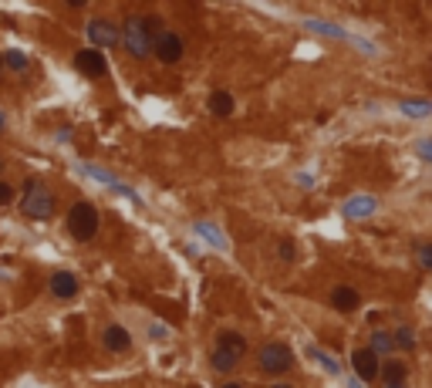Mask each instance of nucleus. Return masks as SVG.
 <instances>
[{
  "label": "nucleus",
  "mask_w": 432,
  "mask_h": 388,
  "mask_svg": "<svg viewBox=\"0 0 432 388\" xmlns=\"http://www.w3.org/2000/svg\"><path fill=\"white\" fill-rule=\"evenodd\" d=\"M75 68H78L84 78H105L109 75V58L95 47H81L75 54Z\"/></svg>",
  "instance_id": "nucleus-6"
},
{
  "label": "nucleus",
  "mask_w": 432,
  "mask_h": 388,
  "mask_svg": "<svg viewBox=\"0 0 432 388\" xmlns=\"http://www.w3.org/2000/svg\"><path fill=\"white\" fill-rule=\"evenodd\" d=\"M419 267H422V271H429V267H432V250H429V243H422V247H419Z\"/></svg>",
  "instance_id": "nucleus-22"
},
{
  "label": "nucleus",
  "mask_w": 432,
  "mask_h": 388,
  "mask_svg": "<svg viewBox=\"0 0 432 388\" xmlns=\"http://www.w3.org/2000/svg\"><path fill=\"white\" fill-rule=\"evenodd\" d=\"M352 368L361 382H375V375H378V354H372L368 348L352 351Z\"/></svg>",
  "instance_id": "nucleus-8"
},
{
  "label": "nucleus",
  "mask_w": 432,
  "mask_h": 388,
  "mask_svg": "<svg viewBox=\"0 0 432 388\" xmlns=\"http://www.w3.org/2000/svg\"><path fill=\"white\" fill-rule=\"evenodd\" d=\"M372 354H392L395 351V341L389 331H372V345H368Z\"/></svg>",
  "instance_id": "nucleus-16"
},
{
  "label": "nucleus",
  "mask_w": 432,
  "mask_h": 388,
  "mask_svg": "<svg viewBox=\"0 0 432 388\" xmlns=\"http://www.w3.org/2000/svg\"><path fill=\"white\" fill-rule=\"evenodd\" d=\"M220 388H243L240 382H227V385H220Z\"/></svg>",
  "instance_id": "nucleus-23"
},
{
  "label": "nucleus",
  "mask_w": 432,
  "mask_h": 388,
  "mask_svg": "<svg viewBox=\"0 0 432 388\" xmlns=\"http://www.w3.org/2000/svg\"><path fill=\"white\" fill-rule=\"evenodd\" d=\"M14 196H17V190H14L7 179H0V206H10V203H14Z\"/></svg>",
  "instance_id": "nucleus-19"
},
{
  "label": "nucleus",
  "mask_w": 432,
  "mask_h": 388,
  "mask_svg": "<svg viewBox=\"0 0 432 388\" xmlns=\"http://www.w3.org/2000/svg\"><path fill=\"white\" fill-rule=\"evenodd\" d=\"M0 172H3V159H0Z\"/></svg>",
  "instance_id": "nucleus-26"
},
{
  "label": "nucleus",
  "mask_w": 432,
  "mask_h": 388,
  "mask_svg": "<svg viewBox=\"0 0 432 388\" xmlns=\"http://www.w3.org/2000/svg\"><path fill=\"white\" fill-rule=\"evenodd\" d=\"M382 388H405V385H382Z\"/></svg>",
  "instance_id": "nucleus-25"
},
{
  "label": "nucleus",
  "mask_w": 432,
  "mask_h": 388,
  "mask_svg": "<svg viewBox=\"0 0 432 388\" xmlns=\"http://www.w3.org/2000/svg\"><path fill=\"white\" fill-rule=\"evenodd\" d=\"M24 199H21V213L27 216V220H34V223H44V220H51L54 216V193L41 183V179H27L24 183Z\"/></svg>",
  "instance_id": "nucleus-1"
},
{
  "label": "nucleus",
  "mask_w": 432,
  "mask_h": 388,
  "mask_svg": "<svg viewBox=\"0 0 432 388\" xmlns=\"http://www.w3.org/2000/svg\"><path fill=\"white\" fill-rule=\"evenodd\" d=\"M426 109H429L426 102H409V105H402V112H409V115H416V118L426 115Z\"/></svg>",
  "instance_id": "nucleus-21"
},
{
  "label": "nucleus",
  "mask_w": 432,
  "mask_h": 388,
  "mask_svg": "<svg viewBox=\"0 0 432 388\" xmlns=\"http://www.w3.org/2000/svg\"><path fill=\"white\" fill-rule=\"evenodd\" d=\"M277 253H280V260H287V264L297 257V250H294V243H291V240H280V250H277Z\"/></svg>",
  "instance_id": "nucleus-20"
},
{
  "label": "nucleus",
  "mask_w": 432,
  "mask_h": 388,
  "mask_svg": "<svg viewBox=\"0 0 432 388\" xmlns=\"http://www.w3.org/2000/svg\"><path fill=\"white\" fill-rule=\"evenodd\" d=\"M88 38L95 44V51H102V47H115L118 44V27L112 21H102V17H95L91 24H88Z\"/></svg>",
  "instance_id": "nucleus-7"
},
{
  "label": "nucleus",
  "mask_w": 432,
  "mask_h": 388,
  "mask_svg": "<svg viewBox=\"0 0 432 388\" xmlns=\"http://www.w3.org/2000/svg\"><path fill=\"white\" fill-rule=\"evenodd\" d=\"M206 105H209V112H213L216 118H230V115H234V109H236V105H234V95H230V91H213Z\"/></svg>",
  "instance_id": "nucleus-13"
},
{
  "label": "nucleus",
  "mask_w": 432,
  "mask_h": 388,
  "mask_svg": "<svg viewBox=\"0 0 432 388\" xmlns=\"http://www.w3.org/2000/svg\"><path fill=\"white\" fill-rule=\"evenodd\" d=\"M358 304H361V294L354 290V287H334L331 290V308L341 310V314H352V310H358Z\"/></svg>",
  "instance_id": "nucleus-12"
},
{
  "label": "nucleus",
  "mask_w": 432,
  "mask_h": 388,
  "mask_svg": "<svg viewBox=\"0 0 432 388\" xmlns=\"http://www.w3.org/2000/svg\"><path fill=\"white\" fill-rule=\"evenodd\" d=\"M0 68H3V54H0Z\"/></svg>",
  "instance_id": "nucleus-27"
},
{
  "label": "nucleus",
  "mask_w": 432,
  "mask_h": 388,
  "mask_svg": "<svg viewBox=\"0 0 432 388\" xmlns=\"http://www.w3.org/2000/svg\"><path fill=\"white\" fill-rule=\"evenodd\" d=\"M152 54H156L162 65H179L183 54H186V44L176 31H162L156 41H152Z\"/></svg>",
  "instance_id": "nucleus-5"
},
{
  "label": "nucleus",
  "mask_w": 432,
  "mask_h": 388,
  "mask_svg": "<svg viewBox=\"0 0 432 388\" xmlns=\"http://www.w3.org/2000/svg\"><path fill=\"white\" fill-rule=\"evenodd\" d=\"M271 388H294V385H284V382H277V385H271Z\"/></svg>",
  "instance_id": "nucleus-24"
},
{
  "label": "nucleus",
  "mask_w": 432,
  "mask_h": 388,
  "mask_svg": "<svg viewBox=\"0 0 432 388\" xmlns=\"http://www.w3.org/2000/svg\"><path fill=\"white\" fill-rule=\"evenodd\" d=\"M209 365H213V372H234L236 365H240V358H236L234 351H227V348H213V354H209Z\"/></svg>",
  "instance_id": "nucleus-15"
},
{
  "label": "nucleus",
  "mask_w": 432,
  "mask_h": 388,
  "mask_svg": "<svg viewBox=\"0 0 432 388\" xmlns=\"http://www.w3.org/2000/svg\"><path fill=\"white\" fill-rule=\"evenodd\" d=\"M102 345H105V351H112V354H125V351L132 348V338H128V331H125L122 324H109L105 334H102Z\"/></svg>",
  "instance_id": "nucleus-11"
},
{
  "label": "nucleus",
  "mask_w": 432,
  "mask_h": 388,
  "mask_svg": "<svg viewBox=\"0 0 432 388\" xmlns=\"http://www.w3.org/2000/svg\"><path fill=\"white\" fill-rule=\"evenodd\" d=\"M3 68L24 71V68H27V54H24V51H3Z\"/></svg>",
  "instance_id": "nucleus-18"
},
{
  "label": "nucleus",
  "mask_w": 432,
  "mask_h": 388,
  "mask_svg": "<svg viewBox=\"0 0 432 388\" xmlns=\"http://www.w3.org/2000/svg\"><path fill=\"white\" fill-rule=\"evenodd\" d=\"M216 348H227V351H234L236 358H243L247 354V338L236 334V331H220L216 334Z\"/></svg>",
  "instance_id": "nucleus-14"
},
{
  "label": "nucleus",
  "mask_w": 432,
  "mask_h": 388,
  "mask_svg": "<svg viewBox=\"0 0 432 388\" xmlns=\"http://www.w3.org/2000/svg\"><path fill=\"white\" fill-rule=\"evenodd\" d=\"M257 365L267 375H287L294 368V351L287 348L284 341H267L264 348L257 351Z\"/></svg>",
  "instance_id": "nucleus-4"
},
{
  "label": "nucleus",
  "mask_w": 432,
  "mask_h": 388,
  "mask_svg": "<svg viewBox=\"0 0 432 388\" xmlns=\"http://www.w3.org/2000/svg\"><path fill=\"white\" fill-rule=\"evenodd\" d=\"M98 209L88 203V199H78L71 209H68V233L75 236V240H91L95 233H98Z\"/></svg>",
  "instance_id": "nucleus-3"
},
{
  "label": "nucleus",
  "mask_w": 432,
  "mask_h": 388,
  "mask_svg": "<svg viewBox=\"0 0 432 388\" xmlns=\"http://www.w3.org/2000/svg\"><path fill=\"white\" fill-rule=\"evenodd\" d=\"M51 294L58 297V301H71V297H78V277L71 271H54L51 273Z\"/></svg>",
  "instance_id": "nucleus-9"
},
{
  "label": "nucleus",
  "mask_w": 432,
  "mask_h": 388,
  "mask_svg": "<svg viewBox=\"0 0 432 388\" xmlns=\"http://www.w3.org/2000/svg\"><path fill=\"white\" fill-rule=\"evenodd\" d=\"M118 41H122V47H125V54L128 58H135V61H146L149 54H152V34H149V27H146V17H125V24H122V31H118Z\"/></svg>",
  "instance_id": "nucleus-2"
},
{
  "label": "nucleus",
  "mask_w": 432,
  "mask_h": 388,
  "mask_svg": "<svg viewBox=\"0 0 432 388\" xmlns=\"http://www.w3.org/2000/svg\"><path fill=\"white\" fill-rule=\"evenodd\" d=\"M0 128H3V115H0Z\"/></svg>",
  "instance_id": "nucleus-28"
},
{
  "label": "nucleus",
  "mask_w": 432,
  "mask_h": 388,
  "mask_svg": "<svg viewBox=\"0 0 432 388\" xmlns=\"http://www.w3.org/2000/svg\"><path fill=\"white\" fill-rule=\"evenodd\" d=\"M375 378H382V385H405L409 365L398 361V358H385V361L378 365V375H375Z\"/></svg>",
  "instance_id": "nucleus-10"
},
{
  "label": "nucleus",
  "mask_w": 432,
  "mask_h": 388,
  "mask_svg": "<svg viewBox=\"0 0 432 388\" xmlns=\"http://www.w3.org/2000/svg\"><path fill=\"white\" fill-rule=\"evenodd\" d=\"M392 341H395V348H405V351H412V348H416V331L402 324V328H398V331H395V334H392Z\"/></svg>",
  "instance_id": "nucleus-17"
}]
</instances>
